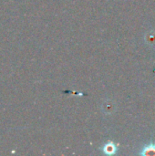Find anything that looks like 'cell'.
<instances>
[{"label":"cell","mask_w":155,"mask_h":156,"mask_svg":"<svg viewBox=\"0 0 155 156\" xmlns=\"http://www.w3.org/2000/svg\"><path fill=\"white\" fill-rule=\"evenodd\" d=\"M105 150H108L109 151V154H112V150H115V148L112 146V145H111V144H108V145H106V147H105Z\"/></svg>","instance_id":"6da1fadb"}]
</instances>
